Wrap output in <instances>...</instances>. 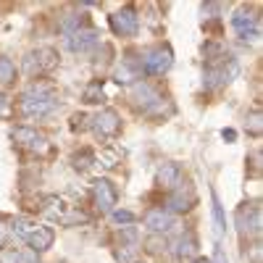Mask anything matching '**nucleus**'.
Segmentation results:
<instances>
[{
    "label": "nucleus",
    "instance_id": "nucleus-1",
    "mask_svg": "<svg viewBox=\"0 0 263 263\" xmlns=\"http://www.w3.org/2000/svg\"><path fill=\"white\" fill-rule=\"evenodd\" d=\"M55 92H53V87L48 84H32L29 90L21 95L18 100V114L34 121V119H42V116H48L53 108H55Z\"/></svg>",
    "mask_w": 263,
    "mask_h": 263
},
{
    "label": "nucleus",
    "instance_id": "nucleus-2",
    "mask_svg": "<svg viewBox=\"0 0 263 263\" xmlns=\"http://www.w3.org/2000/svg\"><path fill=\"white\" fill-rule=\"evenodd\" d=\"M239 74V63L229 55H221V58H216L208 69H205V87L208 90H216V87H224L229 84L234 77Z\"/></svg>",
    "mask_w": 263,
    "mask_h": 263
},
{
    "label": "nucleus",
    "instance_id": "nucleus-3",
    "mask_svg": "<svg viewBox=\"0 0 263 263\" xmlns=\"http://www.w3.org/2000/svg\"><path fill=\"white\" fill-rule=\"evenodd\" d=\"M55 66H58V53L53 48H37V50L27 53V58H24V71L29 77L50 74Z\"/></svg>",
    "mask_w": 263,
    "mask_h": 263
},
{
    "label": "nucleus",
    "instance_id": "nucleus-4",
    "mask_svg": "<svg viewBox=\"0 0 263 263\" xmlns=\"http://www.w3.org/2000/svg\"><path fill=\"white\" fill-rule=\"evenodd\" d=\"M92 203L100 213H114L119 203V190L111 179H95L92 182Z\"/></svg>",
    "mask_w": 263,
    "mask_h": 263
},
{
    "label": "nucleus",
    "instance_id": "nucleus-5",
    "mask_svg": "<svg viewBox=\"0 0 263 263\" xmlns=\"http://www.w3.org/2000/svg\"><path fill=\"white\" fill-rule=\"evenodd\" d=\"M140 63H142L145 74H166L171 69V63H174V53H171L168 45H158V48L147 50L140 58Z\"/></svg>",
    "mask_w": 263,
    "mask_h": 263
},
{
    "label": "nucleus",
    "instance_id": "nucleus-6",
    "mask_svg": "<svg viewBox=\"0 0 263 263\" xmlns=\"http://www.w3.org/2000/svg\"><path fill=\"white\" fill-rule=\"evenodd\" d=\"M90 126H92L98 140H111V137H116L121 132V119H119V114L114 111V108H103L100 114L92 116Z\"/></svg>",
    "mask_w": 263,
    "mask_h": 263
},
{
    "label": "nucleus",
    "instance_id": "nucleus-7",
    "mask_svg": "<svg viewBox=\"0 0 263 263\" xmlns=\"http://www.w3.org/2000/svg\"><path fill=\"white\" fill-rule=\"evenodd\" d=\"M232 27L234 32L239 34V40H245V42H255L260 29H258V16L248 8H239L234 16H232Z\"/></svg>",
    "mask_w": 263,
    "mask_h": 263
},
{
    "label": "nucleus",
    "instance_id": "nucleus-8",
    "mask_svg": "<svg viewBox=\"0 0 263 263\" xmlns=\"http://www.w3.org/2000/svg\"><path fill=\"white\" fill-rule=\"evenodd\" d=\"M195 203H197V195H195V190L190 184H177V187L171 190L168 200H166L171 216L174 213H187L190 208H195Z\"/></svg>",
    "mask_w": 263,
    "mask_h": 263
},
{
    "label": "nucleus",
    "instance_id": "nucleus-9",
    "mask_svg": "<svg viewBox=\"0 0 263 263\" xmlns=\"http://www.w3.org/2000/svg\"><path fill=\"white\" fill-rule=\"evenodd\" d=\"M111 29L119 37H135L140 29V18L132 8H121V11L111 13Z\"/></svg>",
    "mask_w": 263,
    "mask_h": 263
},
{
    "label": "nucleus",
    "instance_id": "nucleus-10",
    "mask_svg": "<svg viewBox=\"0 0 263 263\" xmlns=\"http://www.w3.org/2000/svg\"><path fill=\"white\" fill-rule=\"evenodd\" d=\"M11 140L16 145H21V147H27V150H37V153L48 150V140L42 137L37 129H32V126H16V129H11Z\"/></svg>",
    "mask_w": 263,
    "mask_h": 263
},
{
    "label": "nucleus",
    "instance_id": "nucleus-11",
    "mask_svg": "<svg viewBox=\"0 0 263 263\" xmlns=\"http://www.w3.org/2000/svg\"><path fill=\"white\" fill-rule=\"evenodd\" d=\"M98 42H100V34L92 27H82L79 32L66 37V45H69L71 53H87V50H92Z\"/></svg>",
    "mask_w": 263,
    "mask_h": 263
},
{
    "label": "nucleus",
    "instance_id": "nucleus-12",
    "mask_svg": "<svg viewBox=\"0 0 263 263\" xmlns=\"http://www.w3.org/2000/svg\"><path fill=\"white\" fill-rule=\"evenodd\" d=\"M237 227L242 234H258L260 232V211L258 205H239L237 208Z\"/></svg>",
    "mask_w": 263,
    "mask_h": 263
},
{
    "label": "nucleus",
    "instance_id": "nucleus-13",
    "mask_svg": "<svg viewBox=\"0 0 263 263\" xmlns=\"http://www.w3.org/2000/svg\"><path fill=\"white\" fill-rule=\"evenodd\" d=\"M142 224L150 229V232H156V234H163L174 227V216L163 208H150L145 216H142Z\"/></svg>",
    "mask_w": 263,
    "mask_h": 263
},
{
    "label": "nucleus",
    "instance_id": "nucleus-14",
    "mask_svg": "<svg viewBox=\"0 0 263 263\" xmlns=\"http://www.w3.org/2000/svg\"><path fill=\"white\" fill-rule=\"evenodd\" d=\"M156 184L163 187V190H174L177 184H182V168H179V163H174V161L161 163L158 171H156Z\"/></svg>",
    "mask_w": 263,
    "mask_h": 263
},
{
    "label": "nucleus",
    "instance_id": "nucleus-15",
    "mask_svg": "<svg viewBox=\"0 0 263 263\" xmlns=\"http://www.w3.org/2000/svg\"><path fill=\"white\" fill-rule=\"evenodd\" d=\"M53 239H55L53 227H37V229L27 237V242H29V248H32L34 253H45V250L53 248Z\"/></svg>",
    "mask_w": 263,
    "mask_h": 263
},
{
    "label": "nucleus",
    "instance_id": "nucleus-16",
    "mask_svg": "<svg viewBox=\"0 0 263 263\" xmlns=\"http://www.w3.org/2000/svg\"><path fill=\"white\" fill-rule=\"evenodd\" d=\"M140 74H142V63L135 61V58H126V61H121V66L116 69L114 79L119 84H132L135 79H140Z\"/></svg>",
    "mask_w": 263,
    "mask_h": 263
},
{
    "label": "nucleus",
    "instance_id": "nucleus-17",
    "mask_svg": "<svg viewBox=\"0 0 263 263\" xmlns=\"http://www.w3.org/2000/svg\"><path fill=\"white\" fill-rule=\"evenodd\" d=\"M161 100H163V98L153 90V87H147V84H137V87H135V103L142 108V114L153 111V108H156Z\"/></svg>",
    "mask_w": 263,
    "mask_h": 263
},
{
    "label": "nucleus",
    "instance_id": "nucleus-18",
    "mask_svg": "<svg viewBox=\"0 0 263 263\" xmlns=\"http://www.w3.org/2000/svg\"><path fill=\"white\" fill-rule=\"evenodd\" d=\"M69 208H71V205H66V200H63V197H58V195L42 197V213H45L48 218H53V221H61Z\"/></svg>",
    "mask_w": 263,
    "mask_h": 263
},
{
    "label": "nucleus",
    "instance_id": "nucleus-19",
    "mask_svg": "<svg viewBox=\"0 0 263 263\" xmlns=\"http://www.w3.org/2000/svg\"><path fill=\"white\" fill-rule=\"evenodd\" d=\"M177 258L182 260V263H190V260H195V255H197V239H195V234L192 232H187V234H182L179 237V242H177Z\"/></svg>",
    "mask_w": 263,
    "mask_h": 263
},
{
    "label": "nucleus",
    "instance_id": "nucleus-20",
    "mask_svg": "<svg viewBox=\"0 0 263 263\" xmlns=\"http://www.w3.org/2000/svg\"><path fill=\"white\" fill-rule=\"evenodd\" d=\"M95 163L103 166V168H116L121 163V150L116 147H103L100 156H95Z\"/></svg>",
    "mask_w": 263,
    "mask_h": 263
},
{
    "label": "nucleus",
    "instance_id": "nucleus-21",
    "mask_svg": "<svg viewBox=\"0 0 263 263\" xmlns=\"http://www.w3.org/2000/svg\"><path fill=\"white\" fill-rule=\"evenodd\" d=\"M211 211H213V224H216V234L227 232V218H224V208L218 203V195L211 190Z\"/></svg>",
    "mask_w": 263,
    "mask_h": 263
},
{
    "label": "nucleus",
    "instance_id": "nucleus-22",
    "mask_svg": "<svg viewBox=\"0 0 263 263\" xmlns=\"http://www.w3.org/2000/svg\"><path fill=\"white\" fill-rule=\"evenodd\" d=\"M245 132L250 137H260V132H263V114H260V108H253V111L245 116Z\"/></svg>",
    "mask_w": 263,
    "mask_h": 263
},
{
    "label": "nucleus",
    "instance_id": "nucleus-23",
    "mask_svg": "<svg viewBox=\"0 0 263 263\" xmlns=\"http://www.w3.org/2000/svg\"><path fill=\"white\" fill-rule=\"evenodd\" d=\"M82 100H84L87 105L100 103V100H103V79H95V82L87 84V87H84V92H82Z\"/></svg>",
    "mask_w": 263,
    "mask_h": 263
},
{
    "label": "nucleus",
    "instance_id": "nucleus-24",
    "mask_svg": "<svg viewBox=\"0 0 263 263\" xmlns=\"http://www.w3.org/2000/svg\"><path fill=\"white\" fill-rule=\"evenodd\" d=\"M58 29H61L66 37L74 34V32H79V29H82V13H66L63 21L58 24Z\"/></svg>",
    "mask_w": 263,
    "mask_h": 263
},
{
    "label": "nucleus",
    "instance_id": "nucleus-25",
    "mask_svg": "<svg viewBox=\"0 0 263 263\" xmlns=\"http://www.w3.org/2000/svg\"><path fill=\"white\" fill-rule=\"evenodd\" d=\"M145 250H147L150 255H163V253L168 250L166 237H161V234H150V237L145 239Z\"/></svg>",
    "mask_w": 263,
    "mask_h": 263
},
{
    "label": "nucleus",
    "instance_id": "nucleus-26",
    "mask_svg": "<svg viewBox=\"0 0 263 263\" xmlns=\"http://www.w3.org/2000/svg\"><path fill=\"white\" fill-rule=\"evenodd\" d=\"M90 221V216H87L84 211H79V208H69L66 211V216L61 218L58 224H63V227H77V224H87Z\"/></svg>",
    "mask_w": 263,
    "mask_h": 263
},
{
    "label": "nucleus",
    "instance_id": "nucleus-27",
    "mask_svg": "<svg viewBox=\"0 0 263 263\" xmlns=\"http://www.w3.org/2000/svg\"><path fill=\"white\" fill-rule=\"evenodd\" d=\"M92 163H95L92 150H79V153H74V156H71V166H74L77 171H87Z\"/></svg>",
    "mask_w": 263,
    "mask_h": 263
},
{
    "label": "nucleus",
    "instance_id": "nucleus-28",
    "mask_svg": "<svg viewBox=\"0 0 263 263\" xmlns=\"http://www.w3.org/2000/svg\"><path fill=\"white\" fill-rule=\"evenodd\" d=\"M16 82V66L11 58H0V84H13Z\"/></svg>",
    "mask_w": 263,
    "mask_h": 263
},
{
    "label": "nucleus",
    "instance_id": "nucleus-29",
    "mask_svg": "<svg viewBox=\"0 0 263 263\" xmlns=\"http://www.w3.org/2000/svg\"><path fill=\"white\" fill-rule=\"evenodd\" d=\"M34 229H37V224L32 221V218H24V216H21V218H16V221H13V234L24 237V239H27Z\"/></svg>",
    "mask_w": 263,
    "mask_h": 263
},
{
    "label": "nucleus",
    "instance_id": "nucleus-30",
    "mask_svg": "<svg viewBox=\"0 0 263 263\" xmlns=\"http://www.w3.org/2000/svg\"><path fill=\"white\" fill-rule=\"evenodd\" d=\"M114 255H116L119 263H137V248L135 245H119Z\"/></svg>",
    "mask_w": 263,
    "mask_h": 263
},
{
    "label": "nucleus",
    "instance_id": "nucleus-31",
    "mask_svg": "<svg viewBox=\"0 0 263 263\" xmlns=\"http://www.w3.org/2000/svg\"><path fill=\"white\" fill-rule=\"evenodd\" d=\"M0 263H24V255L16 248H0Z\"/></svg>",
    "mask_w": 263,
    "mask_h": 263
},
{
    "label": "nucleus",
    "instance_id": "nucleus-32",
    "mask_svg": "<svg viewBox=\"0 0 263 263\" xmlns=\"http://www.w3.org/2000/svg\"><path fill=\"white\" fill-rule=\"evenodd\" d=\"M111 216H114L116 224H132V221H135V213H132V211H119V208H116Z\"/></svg>",
    "mask_w": 263,
    "mask_h": 263
},
{
    "label": "nucleus",
    "instance_id": "nucleus-33",
    "mask_svg": "<svg viewBox=\"0 0 263 263\" xmlns=\"http://www.w3.org/2000/svg\"><path fill=\"white\" fill-rule=\"evenodd\" d=\"M211 263H229V260H227V253H224L221 248H216V250H213V260H211Z\"/></svg>",
    "mask_w": 263,
    "mask_h": 263
},
{
    "label": "nucleus",
    "instance_id": "nucleus-34",
    "mask_svg": "<svg viewBox=\"0 0 263 263\" xmlns=\"http://www.w3.org/2000/svg\"><path fill=\"white\" fill-rule=\"evenodd\" d=\"M221 137H224L227 142H234V140H237V132H234V129H221Z\"/></svg>",
    "mask_w": 263,
    "mask_h": 263
},
{
    "label": "nucleus",
    "instance_id": "nucleus-35",
    "mask_svg": "<svg viewBox=\"0 0 263 263\" xmlns=\"http://www.w3.org/2000/svg\"><path fill=\"white\" fill-rule=\"evenodd\" d=\"M71 121H74V129H82V126H84V121H87V119H84V116H82V114H77V116H74V119H71Z\"/></svg>",
    "mask_w": 263,
    "mask_h": 263
},
{
    "label": "nucleus",
    "instance_id": "nucleus-36",
    "mask_svg": "<svg viewBox=\"0 0 263 263\" xmlns=\"http://www.w3.org/2000/svg\"><path fill=\"white\" fill-rule=\"evenodd\" d=\"M6 234H8V227L3 224V218H0V245H3V239H6Z\"/></svg>",
    "mask_w": 263,
    "mask_h": 263
},
{
    "label": "nucleus",
    "instance_id": "nucleus-37",
    "mask_svg": "<svg viewBox=\"0 0 263 263\" xmlns=\"http://www.w3.org/2000/svg\"><path fill=\"white\" fill-rule=\"evenodd\" d=\"M253 263H260V248L258 245L253 248Z\"/></svg>",
    "mask_w": 263,
    "mask_h": 263
},
{
    "label": "nucleus",
    "instance_id": "nucleus-38",
    "mask_svg": "<svg viewBox=\"0 0 263 263\" xmlns=\"http://www.w3.org/2000/svg\"><path fill=\"white\" fill-rule=\"evenodd\" d=\"M192 263H208V260H203V258H195Z\"/></svg>",
    "mask_w": 263,
    "mask_h": 263
},
{
    "label": "nucleus",
    "instance_id": "nucleus-39",
    "mask_svg": "<svg viewBox=\"0 0 263 263\" xmlns=\"http://www.w3.org/2000/svg\"><path fill=\"white\" fill-rule=\"evenodd\" d=\"M3 100H6V98H3V92H0V105H3Z\"/></svg>",
    "mask_w": 263,
    "mask_h": 263
}]
</instances>
